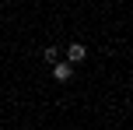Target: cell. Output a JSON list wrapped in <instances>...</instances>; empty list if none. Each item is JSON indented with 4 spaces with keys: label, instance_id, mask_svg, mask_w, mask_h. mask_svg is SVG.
Masks as SVG:
<instances>
[{
    "label": "cell",
    "instance_id": "cell-1",
    "mask_svg": "<svg viewBox=\"0 0 133 130\" xmlns=\"http://www.w3.org/2000/svg\"><path fill=\"white\" fill-rule=\"evenodd\" d=\"M63 56H66V63H70V67H77V63L88 60V46H84V42H70Z\"/></svg>",
    "mask_w": 133,
    "mask_h": 130
},
{
    "label": "cell",
    "instance_id": "cell-2",
    "mask_svg": "<svg viewBox=\"0 0 133 130\" xmlns=\"http://www.w3.org/2000/svg\"><path fill=\"white\" fill-rule=\"evenodd\" d=\"M49 70H53V81H60V84H66L74 77V67L66 60H56V63H49Z\"/></svg>",
    "mask_w": 133,
    "mask_h": 130
},
{
    "label": "cell",
    "instance_id": "cell-3",
    "mask_svg": "<svg viewBox=\"0 0 133 130\" xmlns=\"http://www.w3.org/2000/svg\"><path fill=\"white\" fill-rule=\"evenodd\" d=\"M60 46H46V53H42V60H46V63H56V60H60Z\"/></svg>",
    "mask_w": 133,
    "mask_h": 130
}]
</instances>
